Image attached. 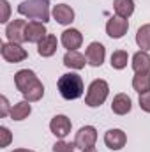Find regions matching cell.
Here are the masks:
<instances>
[{
  "instance_id": "1",
  "label": "cell",
  "mask_w": 150,
  "mask_h": 152,
  "mask_svg": "<svg viewBox=\"0 0 150 152\" xmlns=\"http://www.w3.org/2000/svg\"><path fill=\"white\" fill-rule=\"evenodd\" d=\"M18 12L32 21H50V2L48 0H23L18 5Z\"/></svg>"
},
{
  "instance_id": "2",
  "label": "cell",
  "mask_w": 150,
  "mask_h": 152,
  "mask_svg": "<svg viewBox=\"0 0 150 152\" xmlns=\"http://www.w3.org/2000/svg\"><path fill=\"white\" fill-rule=\"evenodd\" d=\"M58 92L64 99L67 101H74L78 97H81L83 90H85V85H83V80L81 76L76 75V73H67V75H62L58 78Z\"/></svg>"
},
{
  "instance_id": "3",
  "label": "cell",
  "mask_w": 150,
  "mask_h": 152,
  "mask_svg": "<svg viewBox=\"0 0 150 152\" xmlns=\"http://www.w3.org/2000/svg\"><path fill=\"white\" fill-rule=\"evenodd\" d=\"M108 94H110V85H108V81H104V80H94V81L90 83L88 90H87L85 104L90 106V108H97V106H101V104L106 101Z\"/></svg>"
},
{
  "instance_id": "4",
  "label": "cell",
  "mask_w": 150,
  "mask_h": 152,
  "mask_svg": "<svg viewBox=\"0 0 150 152\" xmlns=\"http://www.w3.org/2000/svg\"><path fill=\"white\" fill-rule=\"evenodd\" d=\"M0 53H2V58L5 62H11V64L23 62L28 57L27 50L21 48V44H18V42H4L0 48Z\"/></svg>"
},
{
  "instance_id": "5",
  "label": "cell",
  "mask_w": 150,
  "mask_h": 152,
  "mask_svg": "<svg viewBox=\"0 0 150 152\" xmlns=\"http://www.w3.org/2000/svg\"><path fill=\"white\" fill-rule=\"evenodd\" d=\"M95 142H97V131H95L94 126H85L76 133V138H74L76 149H81V151L90 149V147L95 145Z\"/></svg>"
},
{
  "instance_id": "6",
  "label": "cell",
  "mask_w": 150,
  "mask_h": 152,
  "mask_svg": "<svg viewBox=\"0 0 150 152\" xmlns=\"http://www.w3.org/2000/svg\"><path fill=\"white\" fill-rule=\"evenodd\" d=\"M27 21L25 20H14V21H11V23H7V27H5V36L9 39V42H18V44H21V42H25L27 41Z\"/></svg>"
},
{
  "instance_id": "7",
  "label": "cell",
  "mask_w": 150,
  "mask_h": 152,
  "mask_svg": "<svg viewBox=\"0 0 150 152\" xmlns=\"http://www.w3.org/2000/svg\"><path fill=\"white\" fill-rule=\"evenodd\" d=\"M127 28H129V21L125 18H120V16H111L106 23V34L111 39H120L127 34Z\"/></svg>"
},
{
  "instance_id": "8",
  "label": "cell",
  "mask_w": 150,
  "mask_h": 152,
  "mask_svg": "<svg viewBox=\"0 0 150 152\" xmlns=\"http://www.w3.org/2000/svg\"><path fill=\"white\" fill-rule=\"evenodd\" d=\"M85 57H87V64H90L92 67H101L106 57V50L101 42H90L85 51Z\"/></svg>"
},
{
  "instance_id": "9",
  "label": "cell",
  "mask_w": 150,
  "mask_h": 152,
  "mask_svg": "<svg viewBox=\"0 0 150 152\" xmlns=\"http://www.w3.org/2000/svg\"><path fill=\"white\" fill-rule=\"evenodd\" d=\"M71 127H73L71 118H67L66 115H55V117L51 118V122H50L51 133H53L57 138H60V140H64V138L71 133Z\"/></svg>"
},
{
  "instance_id": "10",
  "label": "cell",
  "mask_w": 150,
  "mask_h": 152,
  "mask_svg": "<svg viewBox=\"0 0 150 152\" xmlns=\"http://www.w3.org/2000/svg\"><path fill=\"white\" fill-rule=\"evenodd\" d=\"M37 80L39 78L36 76L34 71H30V69H21V71H18V73L14 75V85H16V88H18L21 94H25Z\"/></svg>"
},
{
  "instance_id": "11",
  "label": "cell",
  "mask_w": 150,
  "mask_h": 152,
  "mask_svg": "<svg viewBox=\"0 0 150 152\" xmlns=\"http://www.w3.org/2000/svg\"><path fill=\"white\" fill-rule=\"evenodd\" d=\"M104 143L111 151H120L127 143V136H125V133L122 129H110L104 134Z\"/></svg>"
},
{
  "instance_id": "12",
  "label": "cell",
  "mask_w": 150,
  "mask_h": 152,
  "mask_svg": "<svg viewBox=\"0 0 150 152\" xmlns=\"http://www.w3.org/2000/svg\"><path fill=\"white\" fill-rule=\"evenodd\" d=\"M60 42L64 48H67V51H73V50H78L83 42V36L79 30L76 28H67L62 32V37H60Z\"/></svg>"
},
{
  "instance_id": "13",
  "label": "cell",
  "mask_w": 150,
  "mask_h": 152,
  "mask_svg": "<svg viewBox=\"0 0 150 152\" xmlns=\"http://www.w3.org/2000/svg\"><path fill=\"white\" fill-rule=\"evenodd\" d=\"M25 34H27V41H28V42H36V44H39L42 39L48 36L46 27H44V23H41V21H28Z\"/></svg>"
},
{
  "instance_id": "14",
  "label": "cell",
  "mask_w": 150,
  "mask_h": 152,
  "mask_svg": "<svg viewBox=\"0 0 150 152\" xmlns=\"http://www.w3.org/2000/svg\"><path fill=\"white\" fill-rule=\"evenodd\" d=\"M53 18L60 25H71L74 21V11L67 4H58L53 7Z\"/></svg>"
},
{
  "instance_id": "15",
  "label": "cell",
  "mask_w": 150,
  "mask_h": 152,
  "mask_svg": "<svg viewBox=\"0 0 150 152\" xmlns=\"http://www.w3.org/2000/svg\"><path fill=\"white\" fill-rule=\"evenodd\" d=\"M57 48H58V39H57V36L48 34L37 44V53L41 57H51V55L57 53Z\"/></svg>"
},
{
  "instance_id": "16",
  "label": "cell",
  "mask_w": 150,
  "mask_h": 152,
  "mask_svg": "<svg viewBox=\"0 0 150 152\" xmlns=\"http://www.w3.org/2000/svg\"><path fill=\"white\" fill-rule=\"evenodd\" d=\"M133 108V103H131V97L127 94H117L111 101V110L113 113L117 115H127Z\"/></svg>"
},
{
  "instance_id": "17",
  "label": "cell",
  "mask_w": 150,
  "mask_h": 152,
  "mask_svg": "<svg viewBox=\"0 0 150 152\" xmlns=\"http://www.w3.org/2000/svg\"><path fill=\"white\" fill-rule=\"evenodd\" d=\"M85 60H87V57L81 55V53L76 51V50L67 51V53L64 55V66H66V67H71V69H83L85 64H87Z\"/></svg>"
},
{
  "instance_id": "18",
  "label": "cell",
  "mask_w": 150,
  "mask_h": 152,
  "mask_svg": "<svg viewBox=\"0 0 150 152\" xmlns=\"http://www.w3.org/2000/svg\"><path fill=\"white\" fill-rule=\"evenodd\" d=\"M134 73H150V55L147 51H138L133 57Z\"/></svg>"
},
{
  "instance_id": "19",
  "label": "cell",
  "mask_w": 150,
  "mask_h": 152,
  "mask_svg": "<svg viewBox=\"0 0 150 152\" xmlns=\"http://www.w3.org/2000/svg\"><path fill=\"white\" fill-rule=\"evenodd\" d=\"M113 9H115V14L117 16L127 20L134 12V2L133 0H115L113 2Z\"/></svg>"
},
{
  "instance_id": "20",
  "label": "cell",
  "mask_w": 150,
  "mask_h": 152,
  "mask_svg": "<svg viewBox=\"0 0 150 152\" xmlns=\"http://www.w3.org/2000/svg\"><path fill=\"white\" fill-rule=\"evenodd\" d=\"M30 112H32L30 103L28 101H20L11 108V118L12 120H23V118H27L30 115Z\"/></svg>"
},
{
  "instance_id": "21",
  "label": "cell",
  "mask_w": 150,
  "mask_h": 152,
  "mask_svg": "<svg viewBox=\"0 0 150 152\" xmlns=\"http://www.w3.org/2000/svg\"><path fill=\"white\" fill-rule=\"evenodd\" d=\"M133 88L138 94L149 92L150 90V73H136L133 78Z\"/></svg>"
},
{
  "instance_id": "22",
  "label": "cell",
  "mask_w": 150,
  "mask_h": 152,
  "mask_svg": "<svg viewBox=\"0 0 150 152\" xmlns=\"http://www.w3.org/2000/svg\"><path fill=\"white\" fill-rule=\"evenodd\" d=\"M136 42L141 51H150V25H143L136 32Z\"/></svg>"
},
{
  "instance_id": "23",
  "label": "cell",
  "mask_w": 150,
  "mask_h": 152,
  "mask_svg": "<svg viewBox=\"0 0 150 152\" xmlns=\"http://www.w3.org/2000/svg\"><path fill=\"white\" fill-rule=\"evenodd\" d=\"M42 96H44V87H42V83L41 81H36L25 94H23V97H25V101H28V103H36L39 99H42Z\"/></svg>"
},
{
  "instance_id": "24",
  "label": "cell",
  "mask_w": 150,
  "mask_h": 152,
  "mask_svg": "<svg viewBox=\"0 0 150 152\" xmlns=\"http://www.w3.org/2000/svg\"><path fill=\"white\" fill-rule=\"evenodd\" d=\"M127 62H129V55H127V51H124V50H117V51H113L111 53V67L113 69H124V67H127Z\"/></svg>"
},
{
  "instance_id": "25",
  "label": "cell",
  "mask_w": 150,
  "mask_h": 152,
  "mask_svg": "<svg viewBox=\"0 0 150 152\" xmlns=\"http://www.w3.org/2000/svg\"><path fill=\"white\" fill-rule=\"evenodd\" d=\"M74 149H76L74 143H69V142H64V140H60L53 145V152H74Z\"/></svg>"
},
{
  "instance_id": "26",
  "label": "cell",
  "mask_w": 150,
  "mask_h": 152,
  "mask_svg": "<svg viewBox=\"0 0 150 152\" xmlns=\"http://www.w3.org/2000/svg\"><path fill=\"white\" fill-rule=\"evenodd\" d=\"M140 108H141L143 112L150 113V90L140 94Z\"/></svg>"
},
{
  "instance_id": "27",
  "label": "cell",
  "mask_w": 150,
  "mask_h": 152,
  "mask_svg": "<svg viewBox=\"0 0 150 152\" xmlns=\"http://www.w3.org/2000/svg\"><path fill=\"white\" fill-rule=\"evenodd\" d=\"M0 7H2V18H0V23H7V20H9V12H11L9 2H7V0H0Z\"/></svg>"
},
{
  "instance_id": "28",
  "label": "cell",
  "mask_w": 150,
  "mask_h": 152,
  "mask_svg": "<svg viewBox=\"0 0 150 152\" xmlns=\"http://www.w3.org/2000/svg\"><path fill=\"white\" fill-rule=\"evenodd\" d=\"M0 134H2V143H0V145H2V147H7V145L11 143V138H12V136H11V131H9L5 126H2V127H0Z\"/></svg>"
},
{
  "instance_id": "29",
  "label": "cell",
  "mask_w": 150,
  "mask_h": 152,
  "mask_svg": "<svg viewBox=\"0 0 150 152\" xmlns=\"http://www.w3.org/2000/svg\"><path fill=\"white\" fill-rule=\"evenodd\" d=\"M0 103H2L0 117H7V115H11V110H9V101H7V97H5V96H2V97H0Z\"/></svg>"
},
{
  "instance_id": "30",
  "label": "cell",
  "mask_w": 150,
  "mask_h": 152,
  "mask_svg": "<svg viewBox=\"0 0 150 152\" xmlns=\"http://www.w3.org/2000/svg\"><path fill=\"white\" fill-rule=\"evenodd\" d=\"M83 152H97V151H95V147H90V149H85Z\"/></svg>"
},
{
  "instance_id": "31",
  "label": "cell",
  "mask_w": 150,
  "mask_h": 152,
  "mask_svg": "<svg viewBox=\"0 0 150 152\" xmlns=\"http://www.w3.org/2000/svg\"><path fill=\"white\" fill-rule=\"evenodd\" d=\"M32 152H34V151H32Z\"/></svg>"
}]
</instances>
